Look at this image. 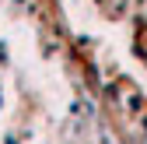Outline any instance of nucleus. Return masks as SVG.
<instances>
[{
	"label": "nucleus",
	"mask_w": 147,
	"mask_h": 144,
	"mask_svg": "<svg viewBox=\"0 0 147 144\" xmlns=\"http://www.w3.org/2000/svg\"><path fill=\"white\" fill-rule=\"evenodd\" d=\"M102 144H116V141H112V137H109V134H102Z\"/></svg>",
	"instance_id": "f257e3e1"
}]
</instances>
